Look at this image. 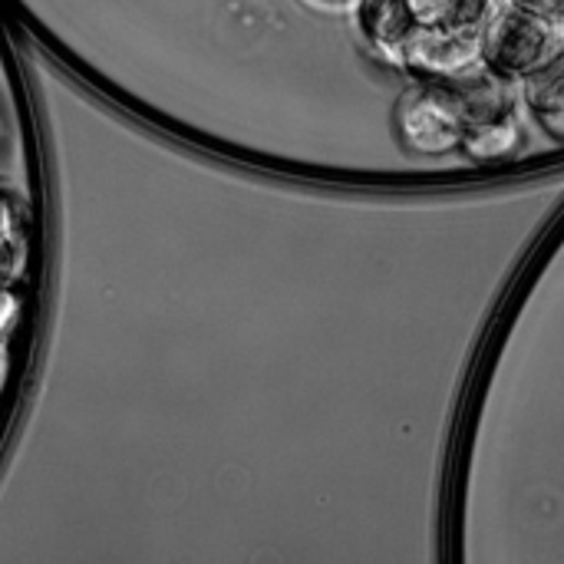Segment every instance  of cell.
Listing matches in <instances>:
<instances>
[{
  "label": "cell",
  "instance_id": "4",
  "mask_svg": "<svg viewBox=\"0 0 564 564\" xmlns=\"http://www.w3.org/2000/svg\"><path fill=\"white\" fill-rule=\"evenodd\" d=\"M522 83H525L522 86L525 102H529L532 116L539 119V126L564 139V50Z\"/></svg>",
  "mask_w": 564,
  "mask_h": 564
},
{
  "label": "cell",
  "instance_id": "1",
  "mask_svg": "<svg viewBox=\"0 0 564 564\" xmlns=\"http://www.w3.org/2000/svg\"><path fill=\"white\" fill-rule=\"evenodd\" d=\"M499 0H360L364 36L390 56L416 33H482Z\"/></svg>",
  "mask_w": 564,
  "mask_h": 564
},
{
  "label": "cell",
  "instance_id": "9",
  "mask_svg": "<svg viewBox=\"0 0 564 564\" xmlns=\"http://www.w3.org/2000/svg\"><path fill=\"white\" fill-rule=\"evenodd\" d=\"M3 373H7V360H3V350H0V387H3Z\"/></svg>",
  "mask_w": 564,
  "mask_h": 564
},
{
  "label": "cell",
  "instance_id": "5",
  "mask_svg": "<svg viewBox=\"0 0 564 564\" xmlns=\"http://www.w3.org/2000/svg\"><path fill=\"white\" fill-rule=\"evenodd\" d=\"M519 145V126L516 116L512 119H499V122H486V126H473L463 152L473 159H502Z\"/></svg>",
  "mask_w": 564,
  "mask_h": 564
},
{
  "label": "cell",
  "instance_id": "2",
  "mask_svg": "<svg viewBox=\"0 0 564 564\" xmlns=\"http://www.w3.org/2000/svg\"><path fill=\"white\" fill-rule=\"evenodd\" d=\"M564 50V23L522 3H496L482 26V63L509 83H522Z\"/></svg>",
  "mask_w": 564,
  "mask_h": 564
},
{
  "label": "cell",
  "instance_id": "3",
  "mask_svg": "<svg viewBox=\"0 0 564 564\" xmlns=\"http://www.w3.org/2000/svg\"><path fill=\"white\" fill-rule=\"evenodd\" d=\"M469 129V116L446 79H416L397 102V132L416 155L463 152Z\"/></svg>",
  "mask_w": 564,
  "mask_h": 564
},
{
  "label": "cell",
  "instance_id": "8",
  "mask_svg": "<svg viewBox=\"0 0 564 564\" xmlns=\"http://www.w3.org/2000/svg\"><path fill=\"white\" fill-rule=\"evenodd\" d=\"M512 3H522V7H529V10H535L542 17H552V20L564 23V0H512Z\"/></svg>",
  "mask_w": 564,
  "mask_h": 564
},
{
  "label": "cell",
  "instance_id": "7",
  "mask_svg": "<svg viewBox=\"0 0 564 564\" xmlns=\"http://www.w3.org/2000/svg\"><path fill=\"white\" fill-rule=\"evenodd\" d=\"M17 314H20V291L7 281V274H0V340L10 334Z\"/></svg>",
  "mask_w": 564,
  "mask_h": 564
},
{
  "label": "cell",
  "instance_id": "6",
  "mask_svg": "<svg viewBox=\"0 0 564 564\" xmlns=\"http://www.w3.org/2000/svg\"><path fill=\"white\" fill-rule=\"evenodd\" d=\"M13 258H17V225H13L10 208L0 202V274L10 271Z\"/></svg>",
  "mask_w": 564,
  "mask_h": 564
}]
</instances>
